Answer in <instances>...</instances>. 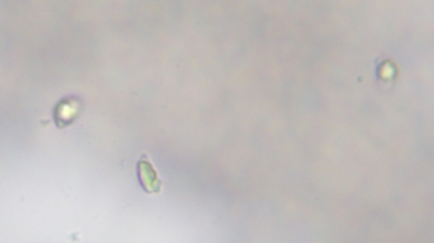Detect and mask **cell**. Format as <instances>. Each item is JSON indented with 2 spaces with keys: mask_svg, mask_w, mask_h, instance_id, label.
Returning a JSON list of instances; mask_svg holds the SVG:
<instances>
[{
  "mask_svg": "<svg viewBox=\"0 0 434 243\" xmlns=\"http://www.w3.org/2000/svg\"><path fill=\"white\" fill-rule=\"evenodd\" d=\"M138 175L140 184L148 193L160 192L162 182L155 167L148 160L147 155H143L138 163Z\"/></svg>",
  "mask_w": 434,
  "mask_h": 243,
  "instance_id": "1",
  "label": "cell"
}]
</instances>
